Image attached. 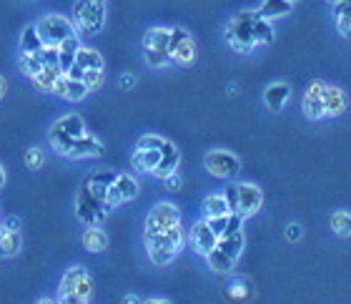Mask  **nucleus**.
<instances>
[{
	"mask_svg": "<svg viewBox=\"0 0 351 304\" xmlns=\"http://www.w3.org/2000/svg\"><path fill=\"white\" fill-rule=\"evenodd\" d=\"M256 10H243V13L234 15L231 23L226 25V40L228 45L239 53H249L258 45L256 40Z\"/></svg>",
	"mask_w": 351,
	"mask_h": 304,
	"instance_id": "obj_1",
	"label": "nucleus"
},
{
	"mask_svg": "<svg viewBox=\"0 0 351 304\" xmlns=\"http://www.w3.org/2000/svg\"><path fill=\"white\" fill-rule=\"evenodd\" d=\"M181 244H183L181 224H176V226H171L169 231H161V234H146L148 257H151V261L158 264V267L169 264L176 254H178Z\"/></svg>",
	"mask_w": 351,
	"mask_h": 304,
	"instance_id": "obj_2",
	"label": "nucleus"
},
{
	"mask_svg": "<svg viewBox=\"0 0 351 304\" xmlns=\"http://www.w3.org/2000/svg\"><path fill=\"white\" fill-rule=\"evenodd\" d=\"M243 252V234L241 231H236V234H226V237L219 239V244L213 249L206 259L211 264L213 272H219V274H228L231 269L236 267V261L241 257Z\"/></svg>",
	"mask_w": 351,
	"mask_h": 304,
	"instance_id": "obj_3",
	"label": "nucleus"
},
{
	"mask_svg": "<svg viewBox=\"0 0 351 304\" xmlns=\"http://www.w3.org/2000/svg\"><path fill=\"white\" fill-rule=\"evenodd\" d=\"M75 28L81 30L83 36H95L101 33L103 23H106V8L98 0H78L73 8Z\"/></svg>",
	"mask_w": 351,
	"mask_h": 304,
	"instance_id": "obj_4",
	"label": "nucleus"
},
{
	"mask_svg": "<svg viewBox=\"0 0 351 304\" xmlns=\"http://www.w3.org/2000/svg\"><path fill=\"white\" fill-rule=\"evenodd\" d=\"M143 48H146L148 66L161 68L171 63V30L169 28H151L143 38Z\"/></svg>",
	"mask_w": 351,
	"mask_h": 304,
	"instance_id": "obj_5",
	"label": "nucleus"
},
{
	"mask_svg": "<svg viewBox=\"0 0 351 304\" xmlns=\"http://www.w3.org/2000/svg\"><path fill=\"white\" fill-rule=\"evenodd\" d=\"M36 28L45 45H60L66 38L75 36L73 23L68 21V18H63V15H45V18H40L36 23Z\"/></svg>",
	"mask_w": 351,
	"mask_h": 304,
	"instance_id": "obj_6",
	"label": "nucleus"
},
{
	"mask_svg": "<svg viewBox=\"0 0 351 304\" xmlns=\"http://www.w3.org/2000/svg\"><path fill=\"white\" fill-rule=\"evenodd\" d=\"M106 211H108L106 204L101 199H95L90 189H88V184H83L81 191H78V199H75V214H78V219L83 224H88V226H98V224L106 222Z\"/></svg>",
	"mask_w": 351,
	"mask_h": 304,
	"instance_id": "obj_7",
	"label": "nucleus"
},
{
	"mask_svg": "<svg viewBox=\"0 0 351 304\" xmlns=\"http://www.w3.org/2000/svg\"><path fill=\"white\" fill-rule=\"evenodd\" d=\"M176 224H181L178 209L173 204H156L146 219V234H161V231H169Z\"/></svg>",
	"mask_w": 351,
	"mask_h": 304,
	"instance_id": "obj_8",
	"label": "nucleus"
},
{
	"mask_svg": "<svg viewBox=\"0 0 351 304\" xmlns=\"http://www.w3.org/2000/svg\"><path fill=\"white\" fill-rule=\"evenodd\" d=\"M58 292H75L78 297L90 302V297H93V279L88 274V269L86 267L68 269L66 274H63V279H60Z\"/></svg>",
	"mask_w": 351,
	"mask_h": 304,
	"instance_id": "obj_9",
	"label": "nucleus"
},
{
	"mask_svg": "<svg viewBox=\"0 0 351 304\" xmlns=\"http://www.w3.org/2000/svg\"><path fill=\"white\" fill-rule=\"evenodd\" d=\"M171 60L181 63V66H189L196 60V43L191 38L189 30L183 28H173L171 30Z\"/></svg>",
	"mask_w": 351,
	"mask_h": 304,
	"instance_id": "obj_10",
	"label": "nucleus"
},
{
	"mask_svg": "<svg viewBox=\"0 0 351 304\" xmlns=\"http://www.w3.org/2000/svg\"><path fill=\"white\" fill-rule=\"evenodd\" d=\"M204 163L216 178H234L241 171V161L228 151H211L204 159Z\"/></svg>",
	"mask_w": 351,
	"mask_h": 304,
	"instance_id": "obj_11",
	"label": "nucleus"
},
{
	"mask_svg": "<svg viewBox=\"0 0 351 304\" xmlns=\"http://www.w3.org/2000/svg\"><path fill=\"white\" fill-rule=\"evenodd\" d=\"M324 91H326V83H324V81L308 83L306 96H304V104H301V108H304V116H306V119L319 121V119H324V116H326Z\"/></svg>",
	"mask_w": 351,
	"mask_h": 304,
	"instance_id": "obj_12",
	"label": "nucleus"
},
{
	"mask_svg": "<svg viewBox=\"0 0 351 304\" xmlns=\"http://www.w3.org/2000/svg\"><path fill=\"white\" fill-rule=\"evenodd\" d=\"M189 239H191V246H193L201 257H208V254L216 249V244H219V237H216V231L208 226V222L193 224Z\"/></svg>",
	"mask_w": 351,
	"mask_h": 304,
	"instance_id": "obj_13",
	"label": "nucleus"
},
{
	"mask_svg": "<svg viewBox=\"0 0 351 304\" xmlns=\"http://www.w3.org/2000/svg\"><path fill=\"white\" fill-rule=\"evenodd\" d=\"M263 204V194L256 184H239V214L254 216Z\"/></svg>",
	"mask_w": 351,
	"mask_h": 304,
	"instance_id": "obj_14",
	"label": "nucleus"
},
{
	"mask_svg": "<svg viewBox=\"0 0 351 304\" xmlns=\"http://www.w3.org/2000/svg\"><path fill=\"white\" fill-rule=\"evenodd\" d=\"M103 151H106L103 149V143L98 141L95 136L86 134L73 141V149H71L68 159H98V156H103Z\"/></svg>",
	"mask_w": 351,
	"mask_h": 304,
	"instance_id": "obj_15",
	"label": "nucleus"
},
{
	"mask_svg": "<svg viewBox=\"0 0 351 304\" xmlns=\"http://www.w3.org/2000/svg\"><path fill=\"white\" fill-rule=\"evenodd\" d=\"M178 161H181V151L176 149L173 143L166 141L161 149V161H158V166H156V176L158 178H166L171 176V174H176V169H178Z\"/></svg>",
	"mask_w": 351,
	"mask_h": 304,
	"instance_id": "obj_16",
	"label": "nucleus"
},
{
	"mask_svg": "<svg viewBox=\"0 0 351 304\" xmlns=\"http://www.w3.org/2000/svg\"><path fill=\"white\" fill-rule=\"evenodd\" d=\"M116 178H118L116 171H95L86 184H88V189H90V194H93L95 199H101L103 204H106V194H108L110 186L116 184Z\"/></svg>",
	"mask_w": 351,
	"mask_h": 304,
	"instance_id": "obj_17",
	"label": "nucleus"
},
{
	"mask_svg": "<svg viewBox=\"0 0 351 304\" xmlns=\"http://www.w3.org/2000/svg\"><path fill=\"white\" fill-rule=\"evenodd\" d=\"M289 96H291V89H289L286 83H271L269 89L263 91V101H266V106L276 113L284 108V104L289 101Z\"/></svg>",
	"mask_w": 351,
	"mask_h": 304,
	"instance_id": "obj_18",
	"label": "nucleus"
},
{
	"mask_svg": "<svg viewBox=\"0 0 351 304\" xmlns=\"http://www.w3.org/2000/svg\"><path fill=\"white\" fill-rule=\"evenodd\" d=\"M158 161H161V149H138L136 154H133L131 163L136 171H151L154 174L156 166H158Z\"/></svg>",
	"mask_w": 351,
	"mask_h": 304,
	"instance_id": "obj_19",
	"label": "nucleus"
},
{
	"mask_svg": "<svg viewBox=\"0 0 351 304\" xmlns=\"http://www.w3.org/2000/svg\"><path fill=\"white\" fill-rule=\"evenodd\" d=\"M324 106H326V116H341L346 111L344 91L337 89V86H326V91H324Z\"/></svg>",
	"mask_w": 351,
	"mask_h": 304,
	"instance_id": "obj_20",
	"label": "nucleus"
},
{
	"mask_svg": "<svg viewBox=\"0 0 351 304\" xmlns=\"http://www.w3.org/2000/svg\"><path fill=\"white\" fill-rule=\"evenodd\" d=\"M78 48H81V40H78V36L66 38V40H63V43L58 45L60 71H63V73H68V71H71V68L75 66V56H78Z\"/></svg>",
	"mask_w": 351,
	"mask_h": 304,
	"instance_id": "obj_21",
	"label": "nucleus"
},
{
	"mask_svg": "<svg viewBox=\"0 0 351 304\" xmlns=\"http://www.w3.org/2000/svg\"><path fill=\"white\" fill-rule=\"evenodd\" d=\"M291 5L293 3H289V0H263L256 13H258V18L274 21V18H284V15L291 13Z\"/></svg>",
	"mask_w": 351,
	"mask_h": 304,
	"instance_id": "obj_22",
	"label": "nucleus"
},
{
	"mask_svg": "<svg viewBox=\"0 0 351 304\" xmlns=\"http://www.w3.org/2000/svg\"><path fill=\"white\" fill-rule=\"evenodd\" d=\"M53 128H58V131L68 134L71 139H81V136H86V124H83V119L78 116V113L63 116L60 121H56V124H53Z\"/></svg>",
	"mask_w": 351,
	"mask_h": 304,
	"instance_id": "obj_23",
	"label": "nucleus"
},
{
	"mask_svg": "<svg viewBox=\"0 0 351 304\" xmlns=\"http://www.w3.org/2000/svg\"><path fill=\"white\" fill-rule=\"evenodd\" d=\"M83 246H86L90 254L106 252V246H108V237H106V231H103L101 226H88V231L83 234Z\"/></svg>",
	"mask_w": 351,
	"mask_h": 304,
	"instance_id": "obj_24",
	"label": "nucleus"
},
{
	"mask_svg": "<svg viewBox=\"0 0 351 304\" xmlns=\"http://www.w3.org/2000/svg\"><path fill=\"white\" fill-rule=\"evenodd\" d=\"M75 63L83 68V71H103V66H106V60H103V56L95 48H78V56H75Z\"/></svg>",
	"mask_w": 351,
	"mask_h": 304,
	"instance_id": "obj_25",
	"label": "nucleus"
},
{
	"mask_svg": "<svg viewBox=\"0 0 351 304\" xmlns=\"http://www.w3.org/2000/svg\"><path fill=\"white\" fill-rule=\"evenodd\" d=\"M21 246L23 239L18 231L0 229V257H15V254L21 252Z\"/></svg>",
	"mask_w": 351,
	"mask_h": 304,
	"instance_id": "obj_26",
	"label": "nucleus"
},
{
	"mask_svg": "<svg viewBox=\"0 0 351 304\" xmlns=\"http://www.w3.org/2000/svg\"><path fill=\"white\" fill-rule=\"evenodd\" d=\"M45 48L43 38L38 33L36 25H28V28L23 30L21 36V53H40Z\"/></svg>",
	"mask_w": 351,
	"mask_h": 304,
	"instance_id": "obj_27",
	"label": "nucleus"
},
{
	"mask_svg": "<svg viewBox=\"0 0 351 304\" xmlns=\"http://www.w3.org/2000/svg\"><path fill=\"white\" fill-rule=\"evenodd\" d=\"M204 211H206V219L231 214V209H228L226 196H223V194H221V196H208V199L204 201Z\"/></svg>",
	"mask_w": 351,
	"mask_h": 304,
	"instance_id": "obj_28",
	"label": "nucleus"
},
{
	"mask_svg": "<svg viewBox=\"0 0 351 304\" xmlns=\"http://www.w3.org/2000/svg\"><path fill=\"white\" fill-rule=\"evenodd\" d=\"M43 60H40V53H21V71L30 78H36L40 71H43Z\"/></svg>",
	"mask_w": 351,
	"mask_h": 304,
	"instance_id": "obj_29",
	"label": "nucleus"
},
{
	"mask_svg": "<svg viewBox=\"0 0 351 304\" xmlns=\"http://www.w3.org/2000/svg\"><path fill=\"white\" fill-rule=\"evenodd\" d=\"M60 73H63L60 68H43V71L33 78V83H36L40 91H48V93H53V86H56V81H58Z\"/></svg>",
	"mask_w": 351,
	"mask_h": 304,
	"instance_id": "obj_30",
	"label": "nucleus"
},
{
	"mask_svg": "<svg viewBox=\"0 0 351 304\" xmlns=\"http://www.w3.org/2000/svg\"><path fill=\"white\" fill-rule=\"evenodd\" d=\"M73 141H75V139H71L68 134H63V131H58V128H51V146L58 151L60 156L71 154V149H73Z\"/></svg>",
	"mask_w": 351,
	"mask_h": 304,
	"instance_id": "obj_31",
	"label": "nucleus"
},
{
	"mask_svg": "<svg viewBox=\"0 0 351 304\" xmlns=\"http://www.w3.org/2000/svg\"><path fill=\"white\" fill-rule=\"evenodd\" d=\"M116 189L121 191L123 201H131V199H136V196H138V184H136V178L125 176V174H118Z\"/></svg>",
	"mask_w": 351,
	"mask_h": 304,
	"instance_id": "obj_32",
	"label": "nucleus"
},
{
	"mask_svg": "<svg viewBox=\"0 0 351 304\" xmlns=\"http://www.w3.org/2000/svg\"><path fill=\"white\" fill-rule=\"evenodd\" d=\"M334 10H337V25L341 30V36L351 38V3H339Z\"/></svg>",
	"mask_w": 351,
	"mask_h": 304,
	"instance_id": "obj_33",
	"label": "nucleus"
},
{
	"mask_svg": "<svg viewBox=\"0 0 351 304\" xmlns=\"http://www.w3.org/2000/svg\"><path fill=\"white\" fill-rule=\"evenodd\" d=\"M331 226H334V231H337L339 237H351V214L337 211V214L331 216Z\"/></svg>",
	"mask_w": 351,
	"mask_h": 304,
	"instance_id": "obj_34",
	"label": "nucleus"
},
{
	"mask_svg": "<svg viewBox=\"0 0 351 304\" xmlns=\"http://www.w3.org/2000/svg\"><path fill=\"white\" fill-rule=\"evenodd\" d=\"M88 93H90V91H88V86L83 81H71V83H68L66 98H68V101H73V104H78V101H83Z\"/></svg>",
	"mask_w": 351,
	"mask_h": 304,
	"instance_id": "obj_35",
	"label": "nucleus"
},
{
	"mask_svg": "<svg viewBox=\"0 0 351 304\" xmlns=\"http://www.w3.org/2000/svg\"><path fill=\"white\" fill-rule=\"evenodd\" d=\"M40 60H43L45 68H60V53L58 45H45L40 51Z\"/></svg>",
	"mask_w": 351,
	"mask_h": 304,
	"instance_id": "obj_36",
	"label": "nucleus"
},
{
	"mask_svg": "<svg viewBox=\"0 0 351 304\" xmlns=\"http://www.w3.org/2000/svg\"><path fill=\"white\" fill-rule=\"evenodd\" d=\"M256 40L261 43H274V28H271V21L266 18H258L256 21Z\"/></svg>",
	"mask_w": 351,
	"mask_h": 304,
	"instance_id": "obj_37",
	"label": "nucleus"
},
{
	"mask_svg": "<svg viewBox=\"0 0 351 304\" xmlns=\"http://www.w3.org/2000/svg\"><path fill=\"white\" fill-rule=\"evenodd\" d=\"M45 163V156L40 149H28L25 151V166H28L30 171H38L40 166Z\"/></svg>",
	"mask_w": 351,
	"mask_h": 304,
	"instance_id": "obj_38",
	"label": "nucleus"
},
{
	"mask_svg": "<svg viewBox=\"0 0 351 304\" xmlns=\"http://www.w3.org/2000/svg\"><path fill=\"white\" fill-rule=\"evenodd\" d=\"M83 83L88 86V91H98L103 86V71H86Z\"/></svg>",
	"mask_w": 351,
	"mask_h": 304,
	"instance_id": "obj_39",
	"label": "nucleus"
},
{
	"mask_svg": "<svg viewBox=\"0 0 351 304\" xmlns=\"http://www.w3.org/2000/svg\"><path fill=\"white\" fill-rule=\"evenodd\" d=\"M228 216L231 214H226V216H213V219H206L208 222V226H211L213 231H216V237H223L226 234V229H228Z\"/></svg>",
	"mask_w": 351,
	"mask_h": 304,
	"instance_id": "obj_40",
	"label": "nucleus"
},
{
	"mask_svg": "<svg viewBox=\"0 0 351 304\" xmlns=\"http://www.w3.org/2000/svg\"><path fill=\"white\" fill-rule=\"evenodd\" d=\"M226 204H228V209H231V214H239V184H231V186H226Z\"/></svg>",
	"mask_w": 351,
	"mask_h": 304,
	"instance_id": "obj_41",
	"label": "nucleus"
},
{
	"mask_svg": "<svg viewBox=\"0 0 351 304\" xmlns=\"http://www.w3.org/2000/svg\"><path fill=\"white\" fill-rule=\"evenodd\" d=\"M163 143H166V139H161V136H143V139H138V149H163Z\"/></svg>",
	"mask_w": 351,
	"mask_h": 304,
	"instance_id": "obj_42",
	"label": "nucleus"
},
{
	"mask_svg": "<svg viewBox=\"0 0 351 304\" xmlns=\"http://www.w3.org/2000/svg\"><path fill=\"white\" fill-rule=\"evenodd\" d=\"M58 304H88V299L78 297L75 292H58Z\"/></svg>",
	"mask_w": 351,
	"mask_h": 304,
	"instance_id": "obj_43",
	"label": "nucleus"
},
{
	"mask_svg": "<svg viewBox=\"0 0 351 304\" xmlns=\"http://www.w3.org/2000/svg\"><path fill=\"white\" fill-rule=\"evenodd\" d=\"M68 83H71V78H68L66 73H60L58 81H56V86H53V93H56V96H63V98H66Z\"/></svg>",
	"mask_w": 351,
	"mask_h": 304,
	"instance_id": "obj_44",
	"label": "nucleus"
},
{
	"mask_svg": "<svg viewBox=\"0 0 351 304\" xmlns=\"http://www.w3.org/2000/svg\"><path fill=\"white\" fill-rule=\"evenodd\" d=\"M228 292H231L234 297H246V292H251V287L241 279L239 284H234V287H228Z\"/></svg>",
	"mask_w": 351,
	"mask_h": 304,
	"instance_id": "obj_45",
	"label": "nucleus"
},
{
	"mask_svg": "<svg viewBox=\"0 0 351 304\" xmlns=\"http://www.w3.org/2000/svg\"><path fill=\"white\" fill-rule=\"evenodd\" d=\"M163 181L169 186V191H178V189H181V176H178V174H171V176H166Z\"/></svg>",
	"mask_w": 351,
	"mask_h": 304,
	"instance_id": "obj_46",
	"label": "nucleus"
},
{
	"mask_svg": "<svg viewBox=\"0 0 351 304\" xmlns=\"http://www.w3.org/2000/svg\"><path fill=\"white\" fill-rule=\"evenodd\" d=\"M299 237H301V226H299V224H289V226H286V239H289V242H296Z\"/></svg>",
	"mask_w": 351,
	"mask_h": 304,
	"instance_id": "obj_47",
	"label": "nucleus"
},
{
	"mask_svg": "<svg viewBox=\"0 0 351 304\" xmlns=\"http://www.w3.org/2000/svg\"><path fill=\"white\" fill-rule=\"evenodd\" d=\"M68 78H71V81H83V75H86V71H83L81 66H78V63H75L73 68H71V71H68Z\"/></svg>",
	"mask_w": 351,
	"mask_h": 304,
	"instance_id": "obj_48",
	"label": "nucleus"
},
{
	"mask_svg": "<svg viewBox=\"0 0 351 304\" xmlns=\"http://www.w3.org/2000/svg\"><path fill=\"white\" fill-rule=\"evenodd\" d=\"M3 229L18 231V229H21V219H18V216H8V219H5V226H3Z\"/></svg>",
	"mask_w": 351,
	"mask_h": 304,
	"instance_id": "obj_49",
	"label": "nucleus"
},
{
	"mask_svg": "<svg viewBox=\"0 0 351 304\" xmlns=\"http://www.w3.org/2000/svg\"><path fill=\"white\" fill-rule=\"evenodd\" d=\"M133 86H136V78H133L131 73L121 75V89H123V91H131Z\"/></svg>",
	"mask_w": 351,
	"mask_h": 304,
	"instance_id": "obj_50",
	"label": "nucleus"
},
{
	"mask_svg": "<svg viewBox=\"0 0 351 304\" xmlns=\"http://www.w3.org/2000/svg\"><path fill=\"white\" fill-rule=\"evenodd\" d=\"M5 91H8V83H5V78H0V101L5 98Z\"/></svg>",
	"mask_w": 351,
	"mask_h": 304,
	"instance_id": "obj_51",
	"label": "nucleus"
},
{
	"mask_svg": "<svg viewBox=\"0 0 351 304\" xmlns=\"http://www.w3.org/2000/svg\"><path fill=\"white\" fill-rule=\"evenodd\" d=\"M121 304H143V302H141L138 297H133V294H131V297H123V302H121Z\"/></svg>",
	"mask_w": 351,
	"mask_h": 304,
	"instance_id": "obj_52",
	"label": "nucleus"
},
{
	"mask_svg": "<svg viewBox=\"0 0 351 304\" xmlns=\"http://www.w3.org/2000/svg\"><path fill=\"white\" fill-rule=\"evenodd\" d=\"M143 304H171L169 299H146Z\"/></svg>",
	"mask_w": 351,
	"mask_h": 304,
	"instance_id": "obj_53",
	"label": "nucleus"
},
{
	"mask_svg": "<svg viewBox=\"0 0 351 304\" xmlns=\"http://www.w3.org/2000/svg\"><path fill=\"white\" fill-rule=\"evenodd\" d=\"M3 186H5V169L0 166V189H3Z\"/></svg>",
	"mask_w": 351,
	"mask_h": 304,
	"instance_id": "obj_54",
	"label": "nucleus"
},
{
	"mask_svg": "<svg viewBox=\"0 0 351 304\" xmlns=\"http://www.w3.org/2000/svg\"><path fill=\"white\" fill-rule=\"evenodd\" d=\"M36 304H58V302H53V299H48V297H43V299H38Z\"/></svg>",
	"mask_w": 351,
	"mask_h": 304,
	"instance_id": "obj_55",
	"label": "nucleus"
},
{
	"mask_svg": "<svg viewBox=\"0 0 351 304\" xmlns=\"http://www.w3.org/2000/svg\"><path fill=\"white\" fill-rule=\"evenodd\" d=\"M339 3H351V0H339ZM339 3H337V5H339ZM337 5H334V8H337Z\"/></svg>",
	"mask_w": 351,
	"mask_h": 304,
	"instance_id": "obj_56",
	"label": "nucleus"
},
{
	"mask_svg": "<svg viewBox=\"0 0 351 304\" xmlns=\"http://www.w3.org/2000/svg\"><path fill=\"white\" fill-rule=\"evenodd\" d=\"M289 3H296V0H289Z\"/></svg>",
	"mask_w": 351,
	"mask_h": 304,
	"instance_id": "obj_57",
	"label": "nucleus"
},
{
	"mask_svg": "<svg viewBox=\"0 0 351 304\" xmlns=\"http://www.w3.org/2000/svg\"><path fill=\"white\" fill-rule=\"evenodd\" d=\"M98 3H106V0H98Z\"/></svg>",
	"mask_w": 351,
	"mask_h": 304,
	"instance_id": "obj_58",
	"label": "nucleus"
}]
</instances>
